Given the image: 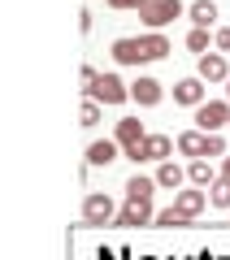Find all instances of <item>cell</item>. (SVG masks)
I'll use <instances>...</instances> for the list:
<instances>
[{
	"label": "cell",
	"instance_id": "5",
	"mask_svg": "<svg viewBox=\"0 0 230 260\" xmlns=\"http://www.w3.org/2000/svg\"><path fill=\"white\" fill-rule=\"evenodd\" d=\"M118 213L122 208H113V200L100 191H92L83 200V225H109V221H118Z\"/></svg>",
	"mask_w": 230,
	"mask_h": 260
},
{
	"label": "cell",
	"instance_id": "23",
	"mask_svg": "<svg viewBox=\"0 0 230 260\" xmlns=\"http://www.w3.org/2000/svg\"><path fill=\"white\" fill-rule=\"evenodd\" d=\"M209 44H213V39H209V30L191 26V35H187V48H191V52H200V56H204V52H213Z\"/></svg>",
	"mask_w": 230,
	"mask_h": 260
},
{
	"label": "cell",
	"instance_id": "10",
	"mask_svg": "<svg viewBox=\"0 0 230 260\" xmlns=\"http://www.w3.org/2000/svg\"><path fill=\"white\" fill-rule=\"evenodd\" d=\"M174 104L200 109V104H204V78H178V83H174Z\"/></svg>",
	"mask_w": 230,
	"mask_h": 260
},
{
	"label": "cell",
	"instance_id": "7",
	"mask_svg": "<svg viewBox=\"0 0 230 260\" xmlns=\"http://www.w3.org/2000/svg\"><path fill=\"white\" fill-rule=\"evenodd\" d=\"M174 208H178L183 217H191V221H195V217H200L204 208H209V191H200V186H187V191H174Z\"/></svg>",
	"mask_w": 230,
	"mask_h": 260
},
{
	"label": "cell",
	"instance_id": "19",
	"mask_svg": "<svg viewBox=\"0 0 230 260\" xmlns=\"http://www.w3.org/2000/svg\"><path fill=\"white\" fill-rule=\"evenodd\" d=\"M143 52H148V61H161V56H169V39L161 35V30H148L143 35Z\"/></svg>",
	"mask_w": 230,
	"mask_h": 260
},
{
	"label": "cell",
	"instance_id": "13",
	"mask_svg": "<svg viewBox=\"0 0 230 260\" xmlns=\"http://www.w3.org/2000/svg\"><path fill=\"white\" fill-rule=\"evenodd\" d=\"M152 195H157V178L135 174V178L126 182V200H130V204H152Z\"/></svg>",
	"mask_w": 230,
	"mask_h": 260
},
{
	"label": "cell",
	"instance_id": "18",
	"mask_svg": "<svg viewBox=\"0 0 230 260\" xmlns=\"http://www.w3.org/2000/svg\"><path fill=\"white\" fill-rule=\"evenodd\" d=\"M183 182H187V169H178L174 160H165L157 169V186H165V191H183Z\"/></svg>",
	"mask_w": 230,
	"mask_h": 260
},
{
	"label": "cell",
	"instance_id": "14",
	"mask_svg": "<svg viewBox=\"0 0 230 260\" xmlns=\"http://www.w3.org/2000/svg\"><path fill=\"white\" fill-rule=\"evenodd\" d=\"M187 18H191V26L213 30L217 26V5H213V0H195V5H187Z\"/></svg>",
	"mask_w": 230,
	"mask_h": 260
},
{
	"label": "cell",
	"instance_id": "16",
	"mask_svg": "<svg viewBox=\"0 0 230 260\" xmlns=\"http://www.w3.org/2000/svg\"><path fill=\"white\" fill-rule=\"evenodd\" d=\"M118 152H122L118 139H96L92 148H87V165H113V160H118Z\"/></svg>",
	"mask_w": 230,
	"mask_h": 260
},
{
	"label": "cell",
	"instance_id": "15",
	"mask_svg": "<svg viewBox=\"0 0 230 260\" xmlns=\"http://www.w3.org/2000/svg\"><path fill=\"white\" fill-rule=\"evenodd\" d=\"M174 148H178V143H169V135H148V139H143V160H157V165H165Z\"/></svg>",
	"mask_w": 230,
	"mask_h": 260
},
{
	"label": "cell",
	"instance_id": "8",
	"mask_svg": "<svg viewBox=\"0 0 230 260\" xmlns=\"http://www.w3.org/2000/svg\"><path fill=\"white\" fill-rule=\"evenodd\" d=\"M113 61H118V65H143V61H148V52H143V35H139V39H130V35L113 39Z\"/></svg>",
	"mask_w": 230,
	"mask_h": 260
},
{
	"label": "cell",
	"instance_id": "17",
	"mask_svg": "<svg viewBox=\"0 0 230 260\" xmlns=\"http://www.w3.org/2000/svg\"><path fill=\"white\" fill-rule=\"evenodd\" d=\"M217 178H221V174L209 165V160H191V165H187V182H191V186H200V191H209V186L217 182Z\"/></svg>",
	"mask_w": 230,
	"mask_h": 260
},
{
	"label": "cell",
	"instance_id": "11",
	"mask_svg": "<svg viewBox=\"0 0 230 260\" xmlns=\"http://www.w3.org/2000/svg\"><path fill=\"white\" fill-rule=\"evenodd\" d=\"M113 139H118V143H122V152H126V148H135V143H143V139H148V130H143V121H139V117H122V121H118V130H113Z\"/></svg>",
	"mask_w": 230,
	"mask_h": 260
},
{
	"label": "cell",
	"instance_id": "21",
	"mask_svg": "<svg viewBox=\"0 0 230 260\" xmlns=\"http://www.w3.org/2000/svg\"><path fill=\"white\" fill-rule=\"evenodd\" d=\"M209 204L213 208H230V182H221V178H217V182L209 186Z\"/></svg>",
	"mask_w": 230,
	"mask_h": 260
},
{
	"label": "cell",
	"instance_id": "20",
	"mask_svg": "<svg viewBox=\"0 0 230 260\" xmlns=\"http://www.w3.org/2000/svg\"><path fill=\"white\" fill-rule=\"evenodd\" d=\"M157 225H165V230H178V225H191V217H183L178 208H161V213H157Z\"/></svg>",
	"mask_w": 230,
	"mask_h": 260
},
{
	"label": "cell",
	"instance_id": "6",
	"mask_svg": "<svg viewBox=\"0 0 230 260\" xmlns=\"http://www.w3.org/2000/svg\"><path fill=\"white\" fill-rule=\"evenodd\" d=\"M195 78H204V83H226L230 78V65L221 52H204L200 61H195Z\"/></svg>",
	"mask_w": 230,
	"mask_h": 260
},
{
	"label": "cell",
	"instance_id": "27",
	"mask_svg": "<svg viewBox=\"0 0 230 260\" xmlns=\"http://www.w3.org/2000/svg\"><path fill=\"white\" fill-rule=\"evenodd\" d=\"M221 182H230V156L221 160Z\"/></svg>",
	"mask_w": 230,
	"mask_h": 260
},
{
	"label": "cell",
	"instance_id": "4",
	"mask_svg": "<svg viewBox=\"0 0 230 260\" xmlns=\"http://www.w3.org/2000/svg\"><path fill=\"white\" fill-rule=\"evenodd\" d=\"M87 100H96V104H126L130 100V87L122 83L118 74H100L92 87H87Z\"/></svg>",
	"mask_w": 230,
	"mask_h": 260
},
{
	"label": "cell",
	"instance_id": "2",
	"mask_svg": "<svg viewBox=\"0 0 230 260\" xmlns=\"http://www.w3.org/2000/svg\"><path fill=\"white\" fill-rule=\"evenodd\" d=\"M226 126H230V100H204L200 109H195V130L221 135Z\"/></svg>",
	"mask_w": 230,
	"mask_h": 260
},
{
	"label": "cell",
	"instance_id": "25",
	"mask_svg": "<svg viewBox=\"0 0 230 260\" xmlns=\"http://www.w3.org/2000/svg\"><path fill=\"white\" fill-rule=\"evenodd\" d=\"M148 0H109V9H143Z\"/></svg>",
	"mask_w": 230,
	"mask_h": 260
},
{
	"label": "cell",
	"instance_id": "26",
	"mask_svg": "<svg viewBox=\"0 0 230 260\" xmlns=\"http://www.w3.org/2000/svg\"><path fill=\"white\" fill-rule=\"evenodd\" d=\"M78 78H83V83H87V87H92V83H96V78H100V74H96L92 65H83V70H78Z\"/></svg>",
	"mask_w": 230,
	"mask_h": 260
},
{
	"label": "cell",
	"instance_id": "9",
	"mask_svg": "<svg viewBox=\"0 0 230 260\" xmlns=\"http://www.w3.org/2000/svg\"><path fill=\"white\" fill-rule=\"evenodd\" d=\"M161 95H165V91H161V83H157V78H148V74H139L135 83H130V100H135L139 109H152V104H161Z\"/></svg>",
	"mask_w": 230,
	"mask_h": 260
},
{
	"label": "cell",
	"instance_id": "1",
	"mask_svg": "<svg viewBox=\"0 0 230 260\" xmlns=\"http://www.w3.org/2000/svg\"><path fill=\"white\" fill-rule=\"evenodd\" d=\"M178 152L191 160H204V156H226V139L221 135H204V130H183L178 135Z\"/></svg>",
	"mask_w": 230,
	"mask_h": 260
},
{
	"label": "cell",
	"instance_id": "24",
	"mask_svg": "<svg viewBox=\"0 0 230 260\" xmlns=\"http://www.w3.org/2000/svg\"><path fill=\"white\" fill-rule=\"evenodd\" d=\"M213 48H217V52H230V26H217V30H213Z\"/></svg>",
	"mask_w": 230,
	"mask_h": 260
},
{
	"label": "cell",
	"instance_id": "3",
	"mask_svg": "<svg viewBox=\"0 0 230 260\" xmlns=\"http://www.w3.org/2000/svg\"><path fill=\"white\" fill-rule=\"evenodd\" d=\"M183 0H148L143 9H139V18H143V26L148 30H161V26H169L174 18H183Z\"/></svg>",
	"mask_w": 230,
	"mask_h": 260
},
{
	"label": "cell",
	"instance_id": "28",
	"mask_svg": "<svg viewBox=\"0 0 230 260\" xmlns=\"http://www.w3.org/2000/svg\"><path fill=\"white\" fill-rule=\"evenodd\" d=\"M226 100H230V78H226Z\"/></svg>",
	"mask_w": 230,
	"mask_h": 260
},
{
	"label": "cell",
	"instance_id": "22",
	"mask_svg": "<svg viewBox=\"0 0 230 260\" xmlns=\"http://www.w3.org/2000/svg\"><path fill=\"white\" fill-rule=\"evenodd\" d=\"M78 126H87V130L100 126V104H96V100H83V109H78Z\"/></svg>",
	"mask_w": 230,
	"mask_h": 260
},
{
	"label": "cell",
	"instance_id": "12",
	"mask_svg": "<svg viewBox=\"0 0 230 260\" xmlns=\"http://www.w3.org/2000/svg\"><path fill=\"white\" fill-rule=\"evenodd\" d=\"M118 225H157V213H152V204H122L118 213Z\"/></svg>",
	"mask_w": 230,
	"mask_h": 260
}]
</instances>
